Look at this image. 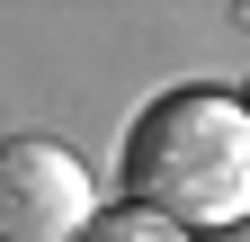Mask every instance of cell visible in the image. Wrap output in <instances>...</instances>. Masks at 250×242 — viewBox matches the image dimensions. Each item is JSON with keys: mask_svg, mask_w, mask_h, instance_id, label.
Returning <instances> with one entry per match:
<instances>
[{"mask_svg": "<svg viewBox=\"0 0 250 242\" xmlns=\"http://www.w3.org/2000/svg\"><path fill=\"white\" fill-rule=\"evenodd\" d=\"M125 197L188 233H224L250 216V108L241 90H161L125 126Z\"/></svg>", "mask_w": 250, "mask_h": 242, "instance_id": "obj_1", "label": "cell"}, {"mask_svg": "<svg viewBox=\"0 0 250 242\" xmlns=\"http://www.w3.org/2000/svg\"><path fill=\"white\" fill-rule=\"evenodd\" d=\"M99 216H107L99 179L72 144H54V135L0 144V242H81Z\"/></svg>", "mask_w": 250, "mask_h": 242, "instance_id": "obj_2", "label": "cell"}, {"mask_svg": "<svg viewBox=\"0 0 250 242\" xmlns=\"http://www.w3.org/2000/svg\"><path fill=\"white\" fill-rule=\"evenodd\" d=\"M81 242H197V233H188V224H170V216H152V206H134V197H125V206H107V216L89 224Z\"/></svg>", "mask_w": 250, "mask_h": 242, "instance_id": "obj_3", "label": "cell"}, {"mask_svg": "<svg viewBox=\"0 0 250 242\" xmlns=\"http://www.w3.org/2000/svg\"><path fill=\"white\" fill-rule=\"evenodd\" d=\"M241 108H250V81H241Z\"/></svg>", "mask_w": 250, "mask_h": 242, "instance_id": "obj_4", "label": "cell"}]
</instances>
